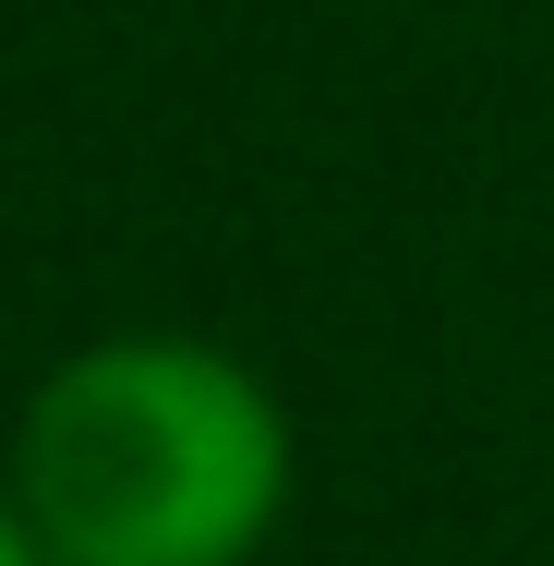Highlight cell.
Returning a JSON list of instances; mask_svg holds the SVG:
<instances>
[{
  "label": "cell",
  "instance_id": "cell-1",
  "mask_svg": "<svg viewBox=\"0 0 554 566\" xmlns=\"http://www.w3.org/2000/svg\"><path fill=\"white\" fill-rule=\"evenodd\" d=\"M12 506L49 566H253L290 518V410L206 338H97L36 374Z\"/></svg>",
  "mask_w": 554,
  "mask_h": 566
},
{
  "label": "cell",
  "instance_id": "cell-2",
  "mask_svg": "<svg viewBox=\"0 0 554 566\" xmlns=\"http://www.w3.org/2000/svg\"><path fill=\"white\" fill-rule=\"evenodd\" d=\"M0 566H49V555H36V531H24V506H12V494H0Z\"/></svg>",
  "mask_w": 554,
  "mask_h": 566
}]
</instances>
